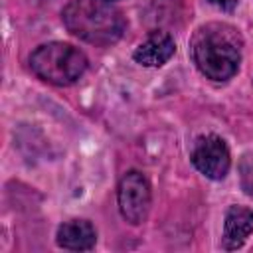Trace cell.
<instances>
[{
	"mask_svg": "<svg viewBox=\"0 0 253 253\" xmlns=\"http://www.w3.org/2000/svg\"><path fill=\"white\" fill-rule=\"evenodd\" d=\"M243 40L239 32L221 22L200 26L190 42V51L196 67L213 81H227L239 69Z\"/></svg>",
	"mask_w": 253,
	"mask_h": 253,
	"instance_id": "1",
	"label": "cell"
},
{
	"mask_svg": "<svg viewBox=\"0 0 253 253\" xmlns=\"http://www.w3.org/2000/svg\"><path fill=\"white\" fill-rule=\"evenodd\" d=\"M65 28L93 45H111L125 32L123 12L109 0H69L61 12Z\"/></svg>",
	"mask_w": 253,
	"mask_h": 253,
	"instance_id": "2",
	"label": "cell"
},
{
	"mask_svg": "<svg viewBox=\"0 0 253 253\" xmlns=\"http://www.w3.org/2000/svg\"><path fill=\"white\" fill-rule=\"evenodd\" d=\"M32 71L53 85H71L87 69V57L81 49L63 42H49L30 55Z\"/></svg>",
	"mask_w": 253,
	"mask_h": 253,
	"instance_id": "3",
	"label": "cell"
},
{
	"mask_svg": "<svg viewBox=\"0 0 253 253\" xmlns=\"http://www.w3.org/2000/svg\"><path fill=\"white\" fill-rule=\"evenodd\" d=\"M150 184L146 176L138 170L126 172L119 182V210L121 215L132 223L138 225L146 219L150 211Z\"/></svg>",
	"mask_w": 253,
	"mask_h": 253,
	"instance_id": "4",
	"label": "cell"
},
{
	"mask_svg": "<svg viewBox=\"0 0 253 253\" xmlns=\"http://www.w3.org/2000/svg\"><path fill=\"white\" fill-rule=\"evenodd\" d=\"M192 162L194 166L211 180H221L231 164L229 148L223 138L215 134H208L196 140L194 150H192Z\"/></svg>",
	"mask_w": 253,
	"mask_h": 253,
	"instance_id": "5",
	"label": "cell"
},
{
	"mask_svg": "<svg viewBox=\"0 0 253 253\" xmlns=\"http://www.w3.org/2000/svg\"><path fill=\"white\" fill-rule=\"evenodd\" d=\"M176 51V43L166 32H152L142 43L136 45L132 57L136 63L144 67H160L164 65Z\"/></svg>",
	"mask_w": 253,
	"mask_h": 253,
	"instance_id": "6",
	"label": "cell"
},
{
	"mask_svg": "<svg viewBox=\"0 0 253 253\" xmlns=\"http://www.w3.org/2000/svg\"><path fill=\"white\" fill-rule=\"evenodd\" d=\"M253 231V210L243 206H229L223 221V247L239 249Z\"/></svg>",
	"mask_w": 253,
	"mask_h": 253,
	"instance_id": "7",
	"label": "cell"
},
{
	"mask_svg": "<svg viewBox=\"0 0 253 253\" xmlns=\"http://www.w3.org/2000/svg\"><path fill=\"white\" fill-rule=\"evenodd\" d=\"M97 231L87 219H71L59 225L57 245L69 251H89L95 247Z\"/></svg>",
	"mask_w": 253,
	"mask_h": 253,
	"instance_id": "8",
	"label": "cell"
},
{
	"mask_svg": "<svg viewBox=\"0 0 253 253\" xmlns=\"http://www.w3.org/2000/svg\"><path fill=\"white\" fill-rule=\"evenodd\" d=\"M239 0H210V4H213L215 8L223 10V12H231L235 6H237Z\"/></svg>",
	"mask_w": 253,
	"mask_h": 253,
	"instance_id": "9",
	"label": "cell"
},
{
	"mask_svg": "<svg viewBox=\"0 0 253 253\" xmlns=\"http://www.w3.org/2000/svg\"><path fill=\"white\" fill-rule=\"evenodd\" d=\"M109 2H113V0H109Z\"/></svg>",
	"mask_w": 253,
	"mask_h": 253,
	"instance_id": "10",
	"label": "cell"
}]
</instances>
